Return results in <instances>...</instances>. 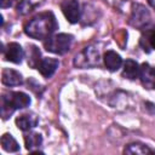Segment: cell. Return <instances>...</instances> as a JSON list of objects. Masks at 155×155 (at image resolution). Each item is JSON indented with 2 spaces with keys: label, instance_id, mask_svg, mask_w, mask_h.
Returning <instances> with one entry per match:
<instances>
[{
  "label": "cell",
  "instance_id": "1",
  "mask_svg": "<svg viewBox=\"0 0 155 155\" xmlns=\"http://www.w3.org/2000/svg\"><path fill=\"white\" fill-rule=\"evenodd\" d=\"M58 28L56 17L52 12H42L33 17L24 25V31L28 36L38 40L48 39Z\"/></svg>",
  "mask_w": 155,
  "mask_h": 155
},
{
  "label": "cell",
  "instance_id": "2",
  "mask_svg": "<svg viewBox=\"0 0 155 155\" xmlns=\"http://www.w3.org/2000/svg\"><path fill=\"white\" fill-rule=\"evenodd\" d=\"M73 42V36L70 34H56L50 36L45 41V48L48 52L56 53V54H64L69 51Z\"/></svg>",
  "mask_w": 155,
  "mask_h": 155
},
{
  "label": "cell",
  "instance_id": "3",
  "mask_svg": "<svg viewBox=\"0 0 155 155\" xmlns=\"http://www.w3.org/2000/svg\"><path fill=\"white\" fill-rule=\"evenodd\" d=\"M99 64V51L94 46L84 47L74 58V65L78 68H92Z\"/></svg>",
  "mask_w": 155,
  "mask_h": 155
},
{
  "label": "cell",
  "instance_id": "4",
  "mask_svg": "<svg viewBox=\"0 0 155 155\" xmlns=\"http://www.w3.org/2000/svg\"><path fill=\"white\" fill-rule=\"evenodd\" d=\"M150 21V13L145 6L140 4H134L132 6V12L130 17V24L136 28L145 27Z\"/></svg>",
  "mask_w": 155,
  "mask_h": 155
},
{
  "label": "cell",
  "instance_id": "5",
  "mask_svg": "<svg viewBox=\"0 0 155 155\" xmlns=\"http://www.w3.org/2000/svg\"><path fill=\"white\" fill-rule=\"evenodd\" d=\"M61 8L68 22L76 23L80 19V6L78 0H63Z\"/></svg>",
  "mask_w": 155,
  "mask_h": 155
},
{
  "label": "cell",
  "instance_id": "6",
  "mask_svg": "<svg viewBox=\"0 0 155 155\" xmlns=\"http://www.w3.org/2000/svg\"><path fill=\"white\" fill-rule=\"evenodd\" d=\"M139 78L142 85L148 90L155 88V68L151 67L149 63H143L139 70Z\"/></svg>",
  "mask_w": 155,
  "mask_h": 155
},
{
  "label": "cell",
  "instance_id": "7",
  "mask_svg": "<svg viewBox=\"0 0 155 155\" xmlns=\"http://www.w3.org/2000/svg\"><path fill=\"white\" fill-rule=\"evenodd\" d=\"M23 56H24V52H23V48L21 47L19 44L10 42L7 45V48L5 50V59L6 61H10L12 63L18 64L22 62Z\"/></svg>",
  "mask_w": 155,
  "mask_h": 155
},
{
  "label": "cell",
  "instance_id": "8",
  "mask_svg": "<svg viewBox=\"0 0 155 155\" xmlns=\"http://www.w3.org/2000/svg\"><path fill=\"white\" fill-rule=\"evenodd\" d=\"M58 61L56 58H51V57H45L41 59L40 64L38 65V69L40 71V74L44 78H51L54 71L58 68Z\"/></svg>",
  "mask_w": 155,
  "mask_h": 155
},
{
  "label": "cell",
  "instance_id": "9",
  "mask_svg": "<svg viewBox=\"0 0 155 155\" xmlns=\"http://www.w3.org/2000/svg\"><path fill=\"white\" fill-rule=\"evenodd\" d=\"M38 116L33 113H28V114H22L16 119V125L19 130L22 131H29L31 128H34L38 125Z\"/></svg>",
  "mask_w": 155,
  "mask_h": 155
},
{
  "label": "cell",
  "instance_id": "10",
  "mask_svg": "<svg viewBox=\"0 0 155 155\" xmlns=\"http://www.w3.org/2000/svg\"><path fill=\"white\" fill-rule=\"evenodd\" d=\"M10 103L12 104V107L15 109H23V108H27L29 107L30 104V97L23 92H11V93H7L6 94Z\"/></svg>",
  "mask_w": 155,
  "mask_h": 155
},
{
  "label": "cell",
  "instance_id": "11",
  "mask_svg": "<svg viewBox=\"0 0 155 155\" xmlns=\"http://www.w3.org/2000/svg\"><path fill=\"white\" fill-rule=\"evenodd\" d=\"M1 81L6 86H18L23 82V78L18 71L6 68L1 73Z\"/></svg>",
  "mask_w": 155,
  "mask_h": 155
},
{
  "label": "cell",
  "instance_id": "12",
  "mask_svg": "<svg viewBox=\"0 0 155 155\" xmlns=\"http://www.w3.org/2000/svg\"><path fill=\"white\" fill-rule=\"evenodd\" d=\"M125 154H130V155H150V154H155V150H153L151 148H149L148 145L143 144V143H130L125 147L124 149Z\"/></svg>",
  "mask_w": 155,
  "mask_h": 155
},
{
  "label": "cell",
  "instance_id": "13",
  "mask_svg": "<svg viewBox=\"0 0 155 155\" xmlns=\"http://www.w3.org/2000/svg\"><path fill=\"white\" fill-rule=\"evenodd\" d=\"M104 64L110 71H115L121 67L122 59L120 54L116 53L115 51H107L104 53Z\"/></svg>",
  "mask_w": 155,
  "mask_h": 155
},
{
  "label": "cell",
  "instance_id": "14",
  "mask_svg": "<svg viewBox=\"0 0 155 155\" xmlns=\"http://www.w3.org/2000/svg\"><path fill=\"white\" fill-rule=\"evenodd\" d=\"M139 70H140V67L138 65V63L136 61H133V59H126V62L124 63L122 75L126 79L133 80V79H136V78L139 76Z\"/></svg>",
  "mask_w": 155,
  "mask_h": 155
},
{
  "label": "cell",
  "instance_id": "15",
  "mask_svg": "<svg viewBox=\"0 0 155 155\" xmlns=\"http://www.w3.org/2000/svg\"><path fill=\"white\" fill-rule=\"evenodd\" d=\"M1 147L5 151L8 153H16L19 150V144L17 143V140L12 137V134L10 133H5L1 137Z\"/></svg>",
  "mask_w": 155,
  "mask_h": 155
},
{
  "label": "cell",
  "instance_id": "16",
  "mask_svg": "<svg viewBox=\"0 0 155 155\" xmlns=\"http://www.w3.org/2000/svg\"><path fill=\"white\" fill-rule=\"evenodd\" d=\"M24 142H25V148L29 150V151H34L35 148H39L42 143V137L41 134L39 133H28L25 134L24 137Z\"/></svg>",
  "mask_w": 155,
  "mask_h": 155
},
{
  "label": "cell",
  "instance_id": "17",
  "mask_svg": "<svg viewBox=\"0 0 155 155\" xmlns=\"http://www.w3.org/2000/svg\"><path fill=\"white\" fill-rule=\"evenodd\" d=\"M29 47L30 48L28 50V64L33 68H38V65L40 64V62L42 59V58H40V51L34 45H30Z\"/></svg>",
  "mask_w": 155,
  "mask_h": 155
},
{
  "label": "cell",
  "instance_id": "18",
  "mask_svg": "<svg viewBox=\"0 0 155 155\" xmlns=\"http://www.w3.org/2000/svg\"><path fill=\"white\" fill-rule=\"evenodd\" d=\"M15 110H16V109H15V108L12 107V104L10 103L7 96H6V94H2V97H1V105H0V111H1L2 119L6 120L10 115L13 114Z\"/></svg>",
  "mask_w": 155,
  "mask_h": 155
},
{
  "label": "cell",
  "instance_id": "19",
  "mask_svg": "<svg viewBox=\"0 0 155 155\" xmlns=\"http://www.w3.org/2000/svg\"><path fill=\"white\" fill-rule=\"evenodd\" d=\"M148 42H149V45L155 50V31H151V33L149 34V36H148Z\"/></svg>",
  "mask_w": 155,
  "mask_h": 155
},
{
  "label": "cell",
  "instance_id": "20",
  "mask_svg": "<svg viewBox=\"0 0 155 155\" xmlns=\"http://www.w3.org/2000/svg\"><path fill=\"white\" fill-rule=\"evenodd\" d=\"M13 2H15V0H0V6H1L2 8L10 7V6L13 5Z\"/></svg>",
  "mask_w": 155,
  "mask_h": 155
},
{
  "label": "cell",
  "instance_id": "21",
  "mask_svg": "<svg viewBox=\"0 0 155 155\" xmlns=\"http://www.w3.org/2000/svg\"><path fill=\"white\" fill-rule=\"evenodd\" d=\"M148 2L150 4V6H151V7H154V8H155V0H148Z\"/></svg>",
  "mask_w": 155,
  "mask_h": 155
}]
</instances>
